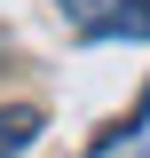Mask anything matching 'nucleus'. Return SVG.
<instances>
[{
	"instance_id": "1",
	"label": "nucleus",
	"mask_w": 150,
	"mask_h": 158,
	"mask_svg": "<svg viewBox=\"0 0 150 158\" xmlns=\"http://www.w3.org/2000/svg\"><path fill=\"white\" fill-rule=\"evenodd\" d=\"M87 158H150V87H142V103L119 118L111 135H95V142H87Z\"/></svg>"
},
{
	"instance_id": "2",
	"label": "nucleus",
	"mask_w": 150,
	"mask_h": 158,
	"mask_svg": "<svg viewBox=\"0 0 150 158\" xmlns=\"http://www.w3.org/2000/svg\"><path fill=\"white\" fill-rule=\"evenodd\" d=\"M40 127H48V118H40L32 103H0V158H24L40 142Z\"/></svg>"
},
{
	"instance_id": "3",
	"label": "nucleus",
	"mask_w": 150,
	"mask_h": 158,
	"mask_svg": "<svg viewBox=\"0 0 150 158\" xmlns=\"http://www.w3.org/2000/svg\"><path fill=\"white\" fill-rule=\"evenodd\" d=\"M103 40H150V0H119L111 24H103Z\"/></svg>"
},
{
	"instance_id": "4",
	"label": "nucleus",
	"mask_w": 150,
	"mask_h": 158,
	"mask_svg": "<svg viewBox=\"0 0 150 158\" xmlns=\"http://www.w3.org/2000/svg\"><path fill=\"white\" fill-rule=\"evenodd\" d=\"M56 8H63V16H71L87 40H103V24H111V8H119V0H56Z\"/></svg>"
}]
</instances>
